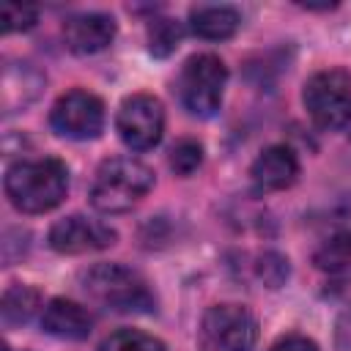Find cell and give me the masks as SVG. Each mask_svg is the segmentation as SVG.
Wrapping results in <instances>:
<instances>
[{"label":"cell","mask_w":351,"mask_h":351,"mask_svg":"<svg viewBox=\"0 0 351 351\" xmlns=\"http://www.w3.org/2000/svg\"><path fill=\"white\" fill-rule=\"evenodd\" d=\"M49 126L69 140H93L104 129V104L88 90H69L52 104Z\"/></svg>","instance_id":"7"},{"label":"cell","mask_w":351,"mask_h":351,"mask_svg":"<svg viewBox=\"0 0 351 351\" xmlns=\"http://www.w3.org/2000/svg\"><path fill=\"white\" fill-rule=\"evenodd\" d=\"M269 351H318V346L304 335H285Z\"/></svg>","instance_id":"20"},{"label":"cell","mask_w":351,"mask_h":351,"mask_svg":"<svg viewBox=\"0 0 351 351\" xmlns=\"http://www.w3.org/2000/svg\"><path fill=\"white\" fill-rule=\"evenodd\" d=\"M250 178L255 192H280L296 184L299 159L288 145H269L258 154L250 167Z\"/></svg>","instance_id":"10"},{"label":"cell","mask_w":351,"mask_h":351,"mask_svg":"<svg viewBox=\"0 0 351 351\" xmlns=\"http://www.w3.org/2000/svg\"><path fill=\"white\" fill-rule=\"evenodd\" d=\"M337 346L343 351H351V307H346L337 321Z\"/></svg>","instance_id":"21"},{"label":"cell","mask_w":351,"mask_h":351,"mask_svg":"<svg viewBox=\"0 0 351 351\" xmlns=\"http://www.w3.org/2000/svg\"><path fill=\"white\" fill-rule=\"evenodd\" d=\"M99 351H165V343L140 329H118L101 340Z\"/></svg>","instance_id":"16"},{"label":"cell","mask_w":351,"mask_h":351,"mask_svg":"<svg viewBox=\"0 0 351 351\" xmlns=\"http://www.w3.org/2000/svg\"><path fill=\"white\" fill-rule=\"evenodd\" d=\"M302 99L315 126L343 129L351 123V77L343 69L315 71L304 82Z\"/></svg>","instance_id":"5"},{"label":"cell","mask_w":351,"mask_h":351,"mask_svg":"<svg viewBox=\"0 0 351 351\" xmlns=\"http://www.w3.org/2000/svg\"><path fill=\"white\" fill-rule=\"evenodd\" d=\"M85 293L115 313H148L154 310V293L148 282L123 263H96L82 274Z\"/></svg>","instance_id":"3"},{"label":"cell","mask_w":351,"mask_h":351,"mask_svg":"<svg viewBox=\"0 0 351 351\" xmlns=\"http://www.w3.org/2000/svg\"><path fill=\"white\" fill-rule=\"evenodd\" d=\"M313 263L318 271L332 274V277L351 274V230L335 233L326 241H321V247L313 255Z\"/></svg>","instance_id":"14"},{"label":"cell","mask_w":351,"mask_h":351,"mask_svg":"<svg viewBox=\"0 0 351 351\" xmlns=\"http://www.w3.org/2000/svg\"><path fill=\"white\" fill-rule=\"evenodd\" d=\"M203 162V148L197 140H178L170 151V167L178 176H192Z\"/></svg>","instance_id":"18"},{"label":"cell","mask_w":351,"mask_h":351,"mask_svg":"<svg viewBox=\"0 0 351 351\" xmlns=\"http://www.w3.org/2000/svg\"><path fill=\"white\" fill-rule=\"evenodd\" d=\"M41 326L47 335L60 340H85L93 329V318L71 299H52L41 313Z\"/></svg>","instance_id":"12"},{"label":"cell","mask_w":351,"mask_h":351,"mask_svg":"<svg viewBox=\"0 0 351 351\" xmlns=\"http://www.w3.org/2000/svg\"><path fill=\"white\" fill-rule=\"evenodd\" d=\"M181 41V25L176 19H154L148 25V49L156 55V58H165L170 55Z\"/></svg>","instance_id":"17"},{"label":"cell","mask_w":351,"mask_h":351,"mask_svg":"<svg viewBox=\"0 0 351 351\" xmlns=\"http://www.w3.org/2000/svg\"><path fill=\"white\" fill-rule=\"evenodd\" d=\"M154 186V170L134 156H115L99 165L90 184V206L101 214H121L137 206Z\"/></svg>","instance_id":"2"},{"label":"cell","mask_w":351,"mask_h":351,"mask_svg":"<svg viewBox=\"0 0 351 351\" xmlns=\"http://www.w3.org/2000/svg\"><path fill=\"white\" fill-rule=\"evenodd\" d=\"M115 244V230L99 219L71 214L66 219H58L49 228V247L60 255H80V252H93Z\"/></svg>","instance_id":"9"},{"label":"cell","mask_w":351,"mask_h":351,"mask_svg":"<svg viewBox=\"0 0 351 351\" xmlns=\"http://www.w3.org/2000/svg\"><path fill=\"white\" fill-rule=\"evenodd\" d=\"M38 11L33 5H19V3H5L0 11V22L5 33H16V30H30L36 25Z\"/></svg>","instance_id":"19"},{"label":"cell","mask_w":351,"mask_h":351,"mask_svg":"<svg viewBox=\"0 0 351 351\" xmlns=\"http://www.w3.org/2000/svg\"><path fill=\"white\" fill-rule=\"evenodd\" d=\"M115 129L132 151L154 148L165 134V107L151 93H132L121 101Z\"/></svg>","instance_id":"6"},{"label":"cell","mask_w":351,"mask_h":351,"mask_svg":"<svg viewBox=\"0 0 351 351\" xmlns=\"http://www.w3.org/2000/svg\"><path fill=\"white\" fill-rule=\"evenodd\" d=\"M69 192V170L55 156L19 159L5 170V195L25 214H44L60 206Z\"/></svg>","instance_id":"1"},{"label":"cell","mask_w":351,"mask_h":351,"mask_svg":"<svg viewBox=\"0 0 351 351\" xmlns=\"http://www.w3.org/2000/svg\"><path fill=\"white\" fill-rule=\"evenodd\" d=\"M241 25V16L230 5H195L189 11V27L197 38L206 41H225Z\"/></svg>","instance_id":"13"},{"label":"cell","mask_w":351,"mask_h":351,"mask_svg":"<svg viewBox=\"0 0 351 351\" xmlns=\"http://www.w3.org/2000/svg\"><path fill=\"white\" fill-rule=\"evenodd\" d=\"M115 38V19L107 14H77L63 22V41L74 55H96Z\"/></svg>","instance_id":"11"},{"label":"cell","mask_w":351,"mask_h":351,"mask_svg":"<svg viewBox=\"0 0 351 351\" xmlns=\"http://www.w3.org/2000/svg\"><path fill=\"white\" fill-rule=\"evenodd\" d=\"M203 340L214 351H250L258 340V321L241 304H214L203 315Z\"/></svg>","instance_id":"8"},{"label":"cell","mask_w":351,"mask_h":351,"mask_svg":"<svg viewBox=\"0 0 351 351\" xmlns=\"http://www.w3.org/2000/svg\"><path fill=\"white\" fill-rule=\"evenodd\" d=\"M38 291L30 288V285H11L5 293H3V321L5 326H14V324H25L33 318V313L38 310Z\"/></svg>","instance_id":"15"},{"label":"cell","mask_w":351,"mask_h":351,"mask_svg":"<svg viewBox=\"0 0 351 351\" xmlns=\"http://www.w3.org/2000/svg\"><path fill=\"white\" fill-rule=\"evenodd\" d=\"M228 82V69L214 52L192 55L178 77V99L186 112L197 118H211L222 107V93Z\"/></svg>","instance_id":"4"}]
</instances>
